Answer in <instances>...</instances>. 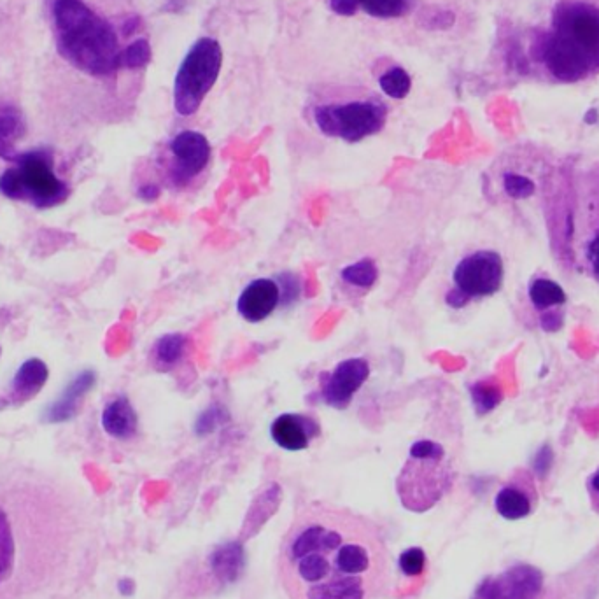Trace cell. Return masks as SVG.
<instances>
[{"label":"cell","instance_id":"1","mask_svg":"<svg viewBox=\"0 0 599 599\" xmlns=\"http://www.w3.org/2000/svg\"><path fill=\"white\" fill-rule=\"evenodd\" d=\"M277 571L289 599H381L391 585V556L379 524L311 503L289 524Z\"/></svg>","mask_w":599,"mask_h":599},{"label":"cell","instance_id":"2","mask_svg":"<svg viewBox=\"0 0 599 599\" xmlns=\"http://www.w3.org/2000/svg\"><path fill=\"white\" fill-rule=\"evenodd\" d=\"M533 57L557 83L571 85L599 72V6L589 0H559L550 29L531 46Z\"/></svg>","mask_w":599,"mask_h":599},{"label":"cell","instance_id":"3","mask_svg":"<svg viewBox=\"0 0 599 599\" xmlns=\"http://www.w3.org/2000/svg\"><path fill=\"white\" fill-rule=\"evenodd\" d=\"M55 43L60 57L90 76L120 69V43L113 27L83 0H55Z\"/></svg>","mask_w":599,"mask_h":599},{"label":"cell","instance_id":"4","mask_svg":"<svg viewBox=\"0 0 599 599\" xmlns=\"http://www.w3.org/2000/svg\"><path fill=\"white\" fill-rule=\"evenodd\" d=\"M563 202L564 258L599 284V165L575 176Z\"/></svg>","mask_w":599,"mask_h":599},{"label":"cell","instance_id":"5","mask_svg":"<svg viewBox=\"0 0 599 599\" xmlns=\"http://www.w3.org/2000/svg\"><path fill=\"white\" fill-rule=\"evenodd\" d=\"M454 472L447 452L433 440H419L410 447L409 459L396 480L403 507L423 514L435 507L452 487Z\"/></svg>","mask_w":599,"mask_h":599},{"label":"cell","instance_id":"6","mask_svg":"<svg viewBox=\"0 0 599 599\" xmlns=\"http://www.w3.org/2000/svg\"><path fill=\"white\" fill-rule=\"evenodd\" d=\"M50 149L18 153L13 167L0 174V193L9 200L25 202L37 209H53L69 198V184L55 172Z\"/></svg>","mask_w":599,"mask_h":599},{"label":"cell","instance_id":"7","mask_svg":"<svg viewBox=\"0 0 599 599\" xmlns=\"http://www.w3.org/2000/svg\"><path fill=\"white\" fill-rule=\"evenodd\" d=\"M212 146L209 139L197 130H183L174 135L156 163L160 188L174 193H188L202 184V177L209 172Z\"/></svg>","mask_w":599,"mask_h":599},{"label":"cell","instance_id":"8","mask_svg":"<svg viewBox=\"0 0 599 599\" xmlns=\"http://www.w3.org/2000/svg\"><path fill=\"white\" fill-rule=\"evenodd\" d=\"M223 50L218 39L200 37L184 55L174 78V107L179 116H193L218 83Z\"/></svg>","mask_w":599,"mask_h":599},{"label":"cell","instance_id":"9","mask_svg":"<svg viewBox=\"0 0 599 599\" xmlns=\"http://www.w3.org/2000/svg\"><path fill=\"white\" fill-rule=\"evenodd\" d=\"M312 120L326 137L358 144L381 134L388 123V107L375 99L319 104L312 109Z\"/></svg>","mask_w":599,"mask_h":599},{"label":"cell","instance_id":"10","mask_svg":"<svg viewBox=\"0 0 599 599\" xmlns=\"http://www.w3.org/2000/svg\"><path fill=\"white\" fill-rule=\"evenodd\" d=\"M304 295V282L295 272H279L247 282L237 298L240 318L258 325L277 311H289Z\"/></svg>","mask_w":599,"mask_h":599},{"label":"cell","instance_id":"11","mask_svg":"<svg viewBox=\"0 0 599 599\" xmlns=\"http://www.w3.org/2000/svg\"><path fill=\"white\" fill-rule=\"evenodd\" d=\"M503 275V260L496 251L480 249L466 254L452 272V288L445 295V304L463 309L473 300L493 296L500 291Z\"/></svg>","mask_w":599,"mask_h":599},{"label":"cell","instance_id":"12","mask_svg":"<svg viewBox=\"0 0 599 599\" xmlns=\"http://www.w3.org/2000/svg\"><path fill=\"white\" fill-rule=\"evenodd\" d=\"M370 377V363L365 358H347L330 372L319 375L318 400L326 407L346 410Z\"/></svg>","mask_w":599,"mask_h":599},{"label":"cell","instance_id":"13","mask_svg":"<svg viewBox=\"0 0 599 599\" xmlns=\"http://www.w3.org/2000/svg\"><path fill=\"white\" fill-rule=\"evenodd\" d=\"M542 591V571L531 564L519 563L487 577L473 599H540Z\"/></svg>","mask_w":599,"mask_h":599},{"label":"cell","instance_id":"14","mask_svg":"<svg viewBox=\"0 0 599 599\" xmlns=\"http://www.w3.org/2000/svg\"><path fill=\"white\" fill-rule=\"evenodd\" d=\"M270 437L284 451H305L316 438L321 437V423L309 414L286 412L275 417L274 423L270 424Z\"/></svg>","mask_w":599,"mask_h":599},{"label":"cell","instance_id":"15","mask_svg":"<svg viewBox=\"0 0 599 599\" xmlns=\"http://www.w3.org/2000/svg\"><path fill=\"white\" fill-rule=\"evenodd\" d=\"M50 379V368L39 358L23 361L18 368L8 391L0 396V410L22 407L23 403L34 400L43 391Z\"/></svg>","mask_w":599,"mask_h":599},{"label":"cell","instance_id":"16","mask_svg":"<svg viewBox=\"0 0 599 599\" xmlns=\"http://www.w3.org/2000/svg\"><path fill=\"white\" fill-rule=\"evenodd\" d=\"M97 374L93 370H83L65 386L62 395L51 402L44 410L43 421L48 424L69 423L78 416L86 395L95 388Z\"/></svg>","mask_w":599,"mask_h":599},{"label":"cell","instance_id":"17","mask_svg":"<svg viewBox=\"0 0 599 599\" xmlns=\"http://www.w3.org/2000/svg\"><path fill=\"white\" fill-rule=\"evenodd\" d=\"M535 501L533 479L521 472L515 475V479L510 480L507 486L501 487L494 498V508L507 521H521L533 512Z\"/></svg>","mask_w":599,"mask_h":599},{"label":"cell","instance_id":"18","mask_svg":"<svg viewBox=\"0 0 599 599\" xmlns=\"http://www.w3.org/2000/svg\"><path fill=\"white\" fill-rule=\"evenodd\" d=\"M102 428L116 440H132L139 431V416L127 396H116L102 410Z\"/></svg>","mask_w":599,"mask_h":599},{"label":"cell","instance_id":"19","mask_svg":"<svg viewBox=\"0 0 599 599\" xmlns=\"http://www.w3.org/2000/svg\"><path fill=\"white\" fill-rule=\"evenodd\" d=\"M190 339L184 333H167L151 349V363L158 372H170L186 358Z\"/></svg>","mask_w":599,"mask_h":599},{"label":"cell","instance_id":"20","mask_svg":"<svg viewBox=\"0 0 599 599\" xmlns=\"http://www.w3.org/2000/svg\"><path fill=\"white\" fill-rule=\"evenodd\" d=\"M27 132L22 114L15 109H0V158L6 162H13L18 151L16 144L22 141Z\"/></svg>","mask_w":599,"mask_h":599},{"label":"cell","instance_id":"21","mask_svg":"<svg viewBox=\"0 0 599 599\" xmlns=\"http://www.w3.org/2000/svg\"><path fill=\"white\" fill-rule=\"evenodd\" d=\"M18 535L8 512L0 507V585L8 582L16 568Z\"/></svg>","mask_w":599,"mask_h":599},{"label":"cell","instance_id":"22","mask_svg":"<svg viewBox=\"0 0 599 599\" xmlns=\"http://www.w3.org/2000/svg\"><path fill=\"white\" fill-rule=\"evenodd\" d=\"M339 275L340 281L346 284L347 288L368 291L379 281V267L372 258H363L342 268Z\"/></svg>","mask_w":599,"mask_h":599},{"label":"cell","instance_id":"23","mask_svg":"<svg viewBox=\"0 0 599 599\" xmlns=\"http://www.w3.org/2000/svg\"><path fill=\"white\" fill-rule=\"evenodd\" d=\"M529 300L540 311H547L550 307H559L566 302V293L557 282L550 281L547 277H538L529 284Z\"/></svg>","mask_w":599,"mask_h":599},{"label":"cell","instance_id":"24","mask_svg":"<svg viewBox=\"0 0 599 599\" xmlns=\"http://www.w3.org/2000/svg\"><path fill=\"white\" fill-rule=\"evenodd\" d=\"M379 86L382 93L388 95L389 99L403 100L409 97L412 90V78L403 67H391L379 78Z\"/></svg>","mask_w":599,"mask_h":599},{"label":"cell","instance_id":"25","mask_svg":"<svg viewBox=\"0 0 599 599\" xmlns=\"http://www.w3.org/2000/svg\"><path fill=\"white\" fill-rule=\"evenodd\" d=\"M470 395H472L473 407L479 412L480 416L489 414L503 400L500 386L491 381L475 382L470 386Z\"/></svg>","mask_w":599,"mask_h":599},{"label":"cell","instance_id":"26","mask_svg":"<svg viewBox=\"0 0 599 599\" xmlns=\"http://www.w3.org/2000/svg\"><path fill=\"white\" fill-rule=\"evenodd\" d=\"M153 58V50L148 39H135L134 43L128 44L120 53V69L128 71H139L148 67Z\"/></svg>","mask_w":599,"mask_h":599},{"label":"cell","instance_id":"27","mask_svg":"<svg viewBox=\"0 0 599 599\" xmlns=\"http://www.w3.org/2000/svg\"><path fill=\"white\" fill-rule=\"evenodd\" d=\"M358 2L368 16L381 18V20L400 18L409 9V0H358Z\"/></svg>","mask_w":599,"mask_h":599},{"label":"cell","instance_id":"28","mask_svg":"<svg viewBox=\"0 0 599 599\" xmlns=\"http://www.w3.org/2000/svg\"><path fill=\"white\" fill-rule=\"evenodd\" d=\"M424 566H426V554L423 549L414 547V549L405 550L402 556H400V570L407 575V577H414L423 573Z\"/></svg>","mask_w":599,"mask_h":599},{"label":"cell","instance_id":"29","mask_svg":"<svg viewBox=\"0 0 599 599\" xmlns=\"http://www.w3.org/2000/svg\"><path fill=\"white\" fill-rule=\"evenodd\" d=\"M503 188H505V191L512 198L528 197L529 193H531L529 179L521 176V174H512V172H507L503 176Z\"/></svg>","mask_w":599,"mask_h":599},{"label":"cell","instance_id":"30","mask_svg":"<svg viewBox=\"0 0 599 599\" xmlns=\"http://www.w3.org/2000/svg\"><path fill=\"white\" fill-rule=\"evenodd\" d=\"M330 9L335 15L354 16L360 9L358 0H330Z\"/></svg>","mask_w":599,"mask_h":599},{"label":"cell","instance_id":"31","mask_svg":"<svg viewBox=\"0 0 599 599\" xmlns=\"http://www.w3.org/2000/svg\"><path fill=\"white\" fill-rule=\"evenodd\" d=\"M162 195V188L153 181H144V183L137 186V197L144 200V202H155Z\"/></svg>","mask_w":599,"mask_h":599},{"label":"cell","instance_id":"32","mask_svg":"<svg viewBox=\"0 0 599 599\" xmlns=\"http://www.w3.org/2000/svg\"><path fill=\"white\" fill-rule=\"evenodd\" d=\"M587 493L591 498L592 508L599 514V468L587 479Z\"/></svg>","mask_w":599,"mask_h":599},{"label":"cell","instance_id":"33","mask_svg":"<svg viewBox=\"0 0 599 599\" xmlns=\"http://www.w3.org/2000/svg\"><path fill=\"white\" fill-rule=\"evenodd\" d=\"M139 27H141V18H137V16L128 18L127 22L123 23V36H132L139 30Z\"/></svg>","mask_w":599,"mask_h":599},{"label":"cell","instance_id":"34","mask_svg":"<svg viewBox=\"0 0 599 599\" xmlns=\"http://www.w3.org/2000/svg\"><path fill=\"white\" fill-rule=\"evenodd\" d=\"M596 120V111H594V109H591V111H589V114H587V116H585V121H594Z\"/></svg>","mask_w":599,"mask_h":599}]
</instances>
